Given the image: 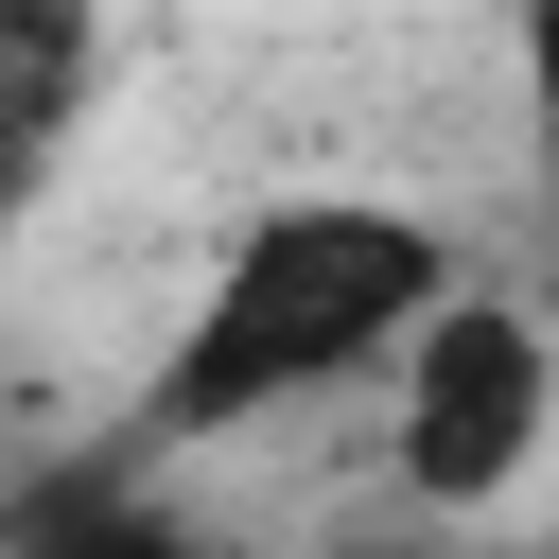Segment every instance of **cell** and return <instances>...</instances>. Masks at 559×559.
<instances>
[{
    "mask_svg": "<svg viewBox=\"0 0 559 559\" xmlns=\"http://www.w3.org/2000/svg\"><path fill=\"white\" fill-rule=\"evenodd\" d=\"M454 280H472V245L437 210H402V192H280V210H245L210 245V280L157 332L122 437L157 472H192V454H245V437H280L314 402H367Z\"/></svg>",
    "mask_w": 559,
    "mask_h": 559,
    "instance_id": "6da1fadb",
    "label": "cell"
},
{
    "mask_svg": "<svg viewBox=\"0 0 559 559\" xmlns=\"http://www.w3.org/2000/svg\"><path fill=\"white\" fill-rule=\"evenodd\" d=\"M367 437H384V489H402L419 524L524 507V472L559 454V314L472 262V280L419 314V349L367 384Z\"/></svg>",
    "mask_w": 559,
    "mask_h": 559,
    "instance_id": "7a4b0ae2",
    "label": "cell"
},
{
    "mask_svg": "<svg viewBox=\"0 0 559 559\" xmlns=\"http://www.w3.org/2000/svg\"><path fill=\"white\" fill-rule=\"evenodd\" d=\"M0 35H17V105H0V140H17V192H52L70 175V122H87V0H0Z\"/></svg>",
    "mask_w": 559,
    "mask_h": 559,
    "instance_id": "3957f363",
    "label": "cell"
},
{
    "mask_svg": "<svg viewBox=\"0 0 559 559\" xmlns=\"http://www.w3.org/2000/svg\"><path fill=\"white\" fill-rule=\"evenodd\" d=\"M507 87H524V157L559 192V0H507Z\"/></svg>",
    "mask_w": 559,
    "mask_h": 559,
    "instance_id": "277c9868",
    "label": "cell"
}]
</instances>
